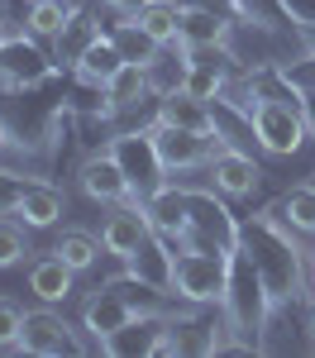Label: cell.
Segmentation results:
<instances>
[{
    "mask_svg": "<svg viewBox=\"0 0 315 358\" xmlns=\"http://www.w3.org/2000/svg\"><path fill=\"white\" fill-rule=\"evenodd\" d=\"M301 239H306V234H296L277 210H263V215H254V220L244 224L239 248L258 263V273H263V282H268V292H272L277 306L296 301V296L306 292V268H311V263H306Z\"/></svg>",
    "mask_w": 315,
    "mask_h": 358,
    "instance_id": "6da1fadb",
    "label": "cell"
},
{
    "mask_svg": "<svg viewBox=\"0 0 315 358\" xmlns=\"http://www.w3.org/2000/svg\"><path fill=\"white\" fill-rule=\"evenodd\" d=\"M272 310H277V301H272L268 282H263V273H258V263L244 253V248H234L229 292H225V301H220V315H225L229 334H234L244 349H254V339L263 334V325H268Z\"/></svg>",
    "mask_w": 315,
    "mask_h": 358,
    "instance_id": "7a4b0ae2",
    "label": "cell"
},
{
    "mask_svg": "<svg viewBox=\"0 0 315 358\" xmlns=\"http://www.w3.org/2000/svg\"><path fill=\"white\" fill-rule=\"evenodd\" d=\"M229 268H234V248H177L172 253V296L182 306H215L229 292Z\"/></svg>",
    "mask_w": 315,
    "mask_h": 358,
    "instance_id": "3957f363",
    "label": "cell"
},
{
    "mask_svg": "<svg viewBox=\"0 0 315 358\" xmlns=\"http://www.w3.org/2000/svg\"><path fill=\"white\" fill-rule=\"evenodd\" d=\"M244 115H249L254 143L268 153V158H291V153H301V143L311 138V124H306V115H301L296 101L286 106L282 96L254 91V96L244 101Z\"/></svg>",
    "mask_w": 315,
    "mask_h": 358,
    "instance_id": "277c9868",
    "label": "cell"
},
{
    "mask_svg": "<svg viewBox=\"0 0 315 358\" xmlns=\"http://www.w3.org/2000/svg\"><path fill=\"white\" fill-rule=\"evenodd\" d=\"M57 67V57L43 48V38H34L29 29H10L0 38V86L5 91H34L43 86Z\"/></svg>",
    "mask_w": 315,
    "mask_h": 358,
    "instance_id": "5b68a950",
    "label": "cell"
},
{
    "mask_svg": "<svg viewBox=\"0 0 315 358\" xmlns=\"http://www.w3.org/2000/svg\"><path fill=\"white\" fill-rule=\"evenodd\" d=\"M105 148L119 158V167H124V177L134 182L139 201H143V196H153L163 182H168V167H163V158H158L153 129H124V134H115Z\"/></svg>",
    "mask_w": 315,
    "mask_h": 358,
    "instance_id": "8992f818",
    "label": "cell"
},
{
    "mask_svg": "<svg viewBox=\"0 0 315 358\" xmlns=\"http://www.w3.org/2000/svg\"><path fill=\"white\" fill-rule=\"evenodd\" d=\"M153 129V143H158V158L172 172H205V163L215 158V148L225 143L220 134H196V129H177V124H148Z\"/></svg>",
    "mask_w": 315,
    "mask_h": 358,
    "instance_id": "52a82bcc",
    "label": "cell"
},
{
    "mask_svg": "<svg viewBox=\"0 0 315 358\" xmlns=\"http://www.w3.org/2000/svg\"><path fill=\"white\" fill-rule=\"evenodd\" d=\"M20 349L38 358H62V354H82V334L77 325L53 310V306H38V310H24V334H20Z\"/></svg>",
    "mask_w": 315,
    "mask_h": 358,
    "instance_id": "ba28073f",
    "label": "cell"
},
{
    "mask_svg": "<svg viewBox=\"0 0 315 358\" xmlns=\"http://www.w3.org/2000/svg\"><path fill=\"white\" fill-rule=\"evenodd\" d=\"M134 315H143L139 296H134V282H129V277H119V282L101 287V292L82 306V330L96 334V344H105V339H110L115 330H124Z\"/></svg>",
    "mask_w": 315,
    "mask_h": 358,
    "instance_id": "9c48e42d",
    "label": "cell"
},
{
    "mask_svg": "<svg viewBox=\"0 0 315 358\" xmlns=\"http://www.w3.org/2000/svg\"><path fill=\"white\" fill-rule=\"evenodd\" d=\"M205 182L225 201H249V196L263 187V167H258L254 153H244L239 143H220L215 158L205 163Z\"/></svg>",
    "mask_w": 315,
    "mask_h": 358,
    "instance_id": "30bf717a",
    "label": "cell"
},
{
    "mask_svg": "<svg viewBox=\"0 0 315 358\" xmlns=\"http://www.w3.org/2000/svg\"><path fill=\"white\" fill-rule=\"evenodd\" d=\"M153 234H158V229H153V220H148V206H143V201L110 206V215H105V224H101V244H105V253L119 258V263H134L139 248L148 244Z\"/></svg>",
    "mask_w": 315,
    "mask_h": 358,
    "instance_id": "8fae6325",
    "label": "cell"
},
{
    "mask_svg": "<svg viewBox=\"0 0 315 358\" xmlns=\"http://www.w3.org/2000/svg\"><path fill=\"white\" fill-rule=\"evenodd\" d=\"M77 187H82L96 206H124V201H139L134 182L124 177V167H119V158H115L110 148L86 153L82 167H77Z\"/></svg>",
    "mask_w": 315,
    "mask_h": 358,
    "instance_id": "7c38bea8",
    "label": "cell"
},
{
    "mask_svg": "<svg viewBox=\"0 0 315 358\" xmlns=\"http://www.w3.org/2000/svg\"><path fill=\"white\" fill-rule=\"evenodd\" d=\"M143 206H148V220L153 229L168 239V244H186L191 239V215H186V187H177V182H163L153 196H143Z\"/></svg>",
    "mask_w": 315,
    "mask_h": 358,
    "instance_id": "4fadbf2b",
    "label": "cell"
},
{
    "mask_svg": "<svg viewBox=\"0 0 315 358\" xmlns=\"http://www.w3.org/2000/svg\"><path fill=\"white\" fill-rule=\"evenodd\" d=\"M158 124H177V129H196V134H220L215 120V101H196L191 91H168L158 96Z\"/></svg>",
    "mask_w": 315,
    "mask_h": 358,
    "instance_id": "5bb4252c",
    "label": "cell"
},
{
    "mask_svg": "<svg viewBox=\"0 0 315 358\" xmlns=\"http://www.w3.org/2000/svg\"><path fill=\"white\" fill-rule=\"evenodd\" d=\"M15 220H24L29 229H53L62 215H67V196L57 192L53 182H29L20 201H15V210H10Z\"/></svg>",
    "mask_w": 315,
    "mask_h": 358,
    "instance_id": "9a60e30c",
    "label": "cell"
},
{
    "mask_svg": "<svg viewBox=\"0 0 315 358\" xmlns=\"http://www.w3.org/2000/svg\"><path fill=\"white\" fill-rule=\"evenodd\" d=\"M229 15L210 5H182V43L186 48H229Z\"/></svg>",
    "mask_w": 315,
    "mask_h": 358,
    "instance_id": "2e32d148",
    "label": "cell"
},
{
    "mask_svg": "<svg viewBox=\"0 0 315 358\" xmlns=\"http://www.w3.org/2000/svg\"><path fill=\"white\" fill-rule=\"evenodd\" d=\"M168 315L172 310H158V315H134L124 330H115L101 349L105 354H158L163 334H168Z\"/></svg>",
    "mask_w": 315,
    "mask_h": 358,
    "instance_id": "e0dca14e",
    "label": "cell"
},
{
    "mask_svg": "<svg viewBox=\"0 0 315 358\" xmlns=\"http://www.w3.org/2000/svg\"><path fill=\"white\" fill-rule=\"evenodd\" d=\"M119 67H124L119 43H115L110 34H101V38H96V43H91L77 62H72V77H77L82 86H91V91H105V82H110Z\"/></svg>",
    "mask_w": 315,
    "mask_h": 358,
    "instance_id": "ac0fdd59",
    "label": "cell"
},
{
    "mask_svg": "<svg viewBox=\"0 0 315 358\" xmlns=\"http://www.w3.org/2000/svg\"><path fill=\"white\" fill-rule=\"evenodd\" d=\"M29 292H34L43 306H62L72 292H77V273L48 248V258H38V263L29 268Z\"/></svg>",
    "mask_w": 315,
    "mask_h": 358,
    "instance_id": "d6986e66",
    "label": "cell"
},
{
    "mask_svg": "<svg viewBox=\"0 0 315 358\" xmlns=\"http://www.w3.org/2000/svg\"><path fill=\"white\" fill-rule=\"evenodd\" d=\"M186 67H191V48H186V43H168V48H158V57L143 67V72H148V91H153V101L168 96V91H182Z\"/></svg>",
    "mask_w": 315,
    "mask_h": 358,
    "instance_id": "ffe728a7",
    "label": "cell"
},
{
    "mask_svg": "<svg viewBox=\"0 0 315 358\" xmlns=\"http://www.w3.org/2000/svg\"><path fill=\"white\" fill-rule=\"evenodd\" d=\"M268 210H277L296 234H306V239H315V182H296V187H286Z\"/></svg>",
    "mask_w": 315,
    "mask_h": 358,
    "instance_id": "44dd1931",
    "label": "cell"
},
{
    "mask_svg": "<svg viewBox=\"0 0 315 358\" xmlns=\"http://www.w3.org/2000/svg\"><path fill=\"white\" fill-rule=\"evenodd\" d=\"M134 20H139V29L158 43V48L182 43V5H177V0H148Z\"/></svg>",
    "mask_w": 315,
    "mask_h": 358,
    "instance_id": "7402d4cb",
    "label": "cell"
},
{
    "mask_svg": "<svg viewBox=\"0 0 315 358\" xmlns=\"http://www.w3.org/2000/svg\"><path fill=\"white\" fill-rule=\"evenodd\" d=\"M96 38H101V24H96L91 15H82V10H77V15H72V20L62 24V34L53 38V57H57V67H72V62H77V57H82L86 48L96 43Z\"/></svg>",
    "mask_w": 315,
    "mask_h": 358,
    "instance_id": "603a6c76",
    "label": "cell"
},
{
    "mask_svg": "<svg viewBox=\"0 0 315 358\" xmlns=\"http://www.w3.org/2000/svg\"><path fill=\"white\" fill-rule=\"evenodd\" d=\"M53 253L72 268V273H91V268L101 263L105 244H101L96 234H86V229H62V234L53 239Z\"/></svg>",
    "mask_w": 315,
    "mask_h": 358,
    "instance_id": "cb8c5ba5",
    "label": "cell"
},
{
    "mask_svg": "<svg viewBox=\"0 0 315 358\" xmlns=\"http://www.w3.org/2000/svg\"><path fill=\"white\" fill-rule=\"evenodd\" d=\"M101 96H105V101L115 106V115L134 110L143 96H153V91H148V72H143L139 62H124V67L115 72L110 82H105V91H101Z\"/></svg>",
    "mask_w": 315,
    "mask_h": 358,
    "instance_id": "d4e9b609",
    "label": "cell"
},
{
    "mask_svg": "<svg viewBox=\"0 0 315 358\" xmlns=\"http://www.w3.org/2000/svg\"><path fill=\"white\" fill-rule=\"evenodd\" d=\"M72 15H77V10H72L67 0H29L24 29L34 34V38H43V43H53L57 34H62V24H67Z\"/></svg>",
    "mask_w": 315,
    "mask_h": 358,
    "instance_id": "484cf974",
    "label": "cell"
},
{
    "mask_svg": "<svg viewBox=\"0 0 315 358\" xmlns=\"http://www.w3.org/2000/svg\"><path fill=\"white\" fill-rule=\"evenodd\" d=\"M110 38L119 43L124 62H139V67H148V62L158 57V43H153V38H148V34L139 29V20H134V15H124V20L110 29Z\"/></svg>",
    "mask_w": 315,
    "mask_h": 358,
    "instance_id": "4316f807",
    "label": "cell"
},
{
    "mask_svg": "<svg viewBox=\"0 0 315 358\" xmlns=\"http://www.w3.org/2000/svg\"><path fill=\"white\" fill-rule=\"evenodd\" d=\"M29 253V224L15 220V215H0V268H15V263H24Z\"/></svg>",
    "mask_w": 315,
    "mask_h": 358,
    "instance_id": "83f0119b",
    "label": "cell"
},
{
    "mask_svg": "<svg viewBox=\"0 0 315 358\" xmlns=\"http://www.w3.org/2000/svg\"><path fill=\"white\" fill-rule=\"evenodd\" d=\"M20 334H24V310L15 301H0V349H20Z\"/></svg>",
    "mask_w": 315,
    "mask_h": 358,
    "instance_id": "f1b7e54d",
    "label": "cell"
},
{
    "mask_svg": "<svg viewBox=\"0 0 315 358\" xmlns=\"http://www.w3.org/2000/svg\"><path fill=\"white\" fill-rule=\"evenodd\" d=\"M29 187L24 172H15V167H0V215H10L15 210V201H20V192Z\"/></svg>",
    "mask_w": 315,
    "mask_h": 358,
    "instance_id": "f546056e",
    "label": "cell"
},
{
    "mask_svg": "<svg viewBox=\"0 0 315 358\" xmlns=\"http://www.w3.org/2000/svg\"><path fill=\"white\" fill-rule=\"evenodd\" d=\"M296 29H315V0H277Z\"/></svg>",
    "mask_w": 315,
    "mask_h": 358,
    "instance_id": "4dcf8cb0",
    "label": "cell"
},
{
    "mask_svg": "<svg viewBox=\"0 0 315 358\" xmlns=\"http://www.w3.org/2000/svg\"><path fill=\"white\" fill-rule=\"evenodd\" d=\"M10 153H29V143H24V138H15V129L0 120V158H10Z\"/></svg>",
    "mask_w": 315,
    "mask_h": 358,
    "instance_id": "1f68e13d",
    "label": "cell"
},
{
    "mask_svg": "<svg viewBox=\"0 0 315 358\" xmlns=\"http://www.w3.org/2000/svg\"><path fill=\"white\" fill-rule=\"evenodd\" d=\"M101 5H110L115 15H139V10L148 5V0H101Z\"/></svg>",
    "mask_w": 315,
    "mask_h": 358,
    "instance_id": "d6a6232c",
    "label": "cell"
},
{
    "mask_svg": "<svg viewBox=\"0 0 315 358\" xmlns=\"http://www.w3.org/2000/svg\"><path fill=\"white\" fill-rule=\"evenodd\" d=\"M306 263H311V282H315V244L306 248Z\"/></svg>",
    "mask_w": 315,
    "mask_h": 358,
    "instance_id": "836d02e7",
    "label": "cell"
},
{
    "mask_svg": "<svg viewBox=\"0 0 315 358\" xmlns=\"http://www.w3.org/2000/svg\"><path fill=\"white\" fill-rule=\"evenodd\" d=\"M5 34H10V24H5V10H0V38H5Z\"/></svg>",
    "mask_w": 315,
    "mask_h": 358,
    "instance_id": "e575fe53",
    "label": "cell"
},
{
    "mask_svg": "<svg viewBox=\"0 0 315 358\" xmlns=\"http://www.w3.org/2000/svg\"><path fill=\"white\" fill-rule=\"evenodd\" d=\"M311 292H315V282H311Z\"/></svg>",
    "mask_w": 315,
    "mask_h": 358,
    "instance_id": "d590c367",
    "label": "cell"
}]
</instances>
